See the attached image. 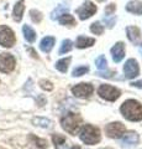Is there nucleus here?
I'll return each mask as SVG.
<instances>
[{
  "label": "nucleus",
  "instance_id": "aec40b11",
  "mask_svg": "<svg viewBox=\"0 0 142 149\" xmlns=\"http://www.w3.org/2000/svg\"><path fill=\"white\" fill-rule=\"evenodd\" d=\"M67 11H68V6L63 5V4H59V5L53 10L52 15H51V19H53V20H54V19H57V17H59V16H62V15H64V14H67Z\"/></svg>",
  "mask_w": 142,
  "mask_h": 149
},
{
  "label": "nucleus",
  "instance_id": "bb28decb",
  "mask_svg": "<svg viewBox=\"0 0 142 149\" xmlns=\"http://www.w3.org/2000/svg\"><path fill=\"white\" fill-rule=\"evenodd\" d=\"M89 71V68L86 66H79L73 70V76L74 77H79V76H83V74H85L86 72Z\"/></svg>",
  "mask_w": 142,
  "mask_h": 149
},
{
  "label": "nucleus",
  "instance_id": "2f4dec72",
  "mask_svg": "<svg viewBox=\"0 0 142 149\" xmlns=\"http://www.w3.org/2000/svg\"><path fill=\"white\" fill-rule=\"evenodd\" d=\"M115 9H116V5H115V4H110L109 6L105 8V13H106L108 15H111V14L115 11Z\"/></svg>",
  "mask_w": 142,
  "mask_h": 149
},
{
  "label": "nucleus",
  "instance_id": "7ed1b4c3",
  "mask_svg": "<svg viewBox=\"0 0 142 149\" xmlns=\"http://www.w3.org/2000/svg\"><path fill=\"white\" fill-rule=\"evenodd\" d=\"M61 124H62V128L66 132H68L69 134H75L82 124V118L80 116H78L75 113H68L64 117H62Z\"/></svg>",
  "mask_w": 142,
  "mask_h": 149
},
{
  "label": "nucleus",
  "instance_id": "393cba45",
  "mask_svg": "<svg viewBox=\"0 0 142 149\" xmlns=\"http://www.w3.org/2000/svg\"><path fill=\"white\" fill-rule=\"evenodd\" d=\"M95 65H97V67L98 70H106L108 67V61H106V58L104 57V56H99V57L95 60Z\"/></svg>",
  "mask_w": 142,
  "mask_h": 149
},
{
  "label": "nucleus",
  "instance_id": "ddd939ff",
  "mask_svg": "<svg viewBox=\"0 0 142 149\" xmlns=\"http://www.w3.org/2000/svg\"><path fill=\"white\" fill-rule=\"evenodd\" d=\"M126 32H127V37H129V40L131 41L132 44H135V45L140 44L141 35H140L139 27H136V26H127Z\"/></svg>",
  "mask_w": 142,
  "mask_h": 149
},
{
  "label": "nucleus",
  "instance_id": "f03ea898",
  "mask_svg": "<svg viewBox=\"0 0 142 149\" xmlns=\"http://www.w3.org/2000/svg\"><path fill=\"white\" fill-rule=\"evenodd\" d=\"M79 138L85 144H97L100 141V132L97 127L91 124H85L79 133Z\"/></svg>",
  "mask_w": 142,
  "mask_h": 149
},
{
  "label": "nucleus",
  "instance_id": "72a5a7b5",
  "mask_svg": "<svg viewBox=\"0 0 142 149\" xmlns=\"http://www.w3.org/2000/svg\"><path fill=\"white\" fill-rule=\"evenodd\" d=\"M72 149H80V147H78V146H74V147H72Z\"/></svg>",
  "mask_w": 142,
  "mask_h": 149
},
{
  "label": "nucleus",
  "instance_id": "dca6fc26",
  "mask_svg": "<svg viewBox=\"0 0 142 149\" xmlns=\"http://www.w3.org/2000/svg\"><path fill=\"white\" fill-rule=\"evenodd\" d=\"M126 10L131 14H135V15H142V1L136 0V1L127 3Z\"/></svg>",
  "mask_w": 142,
  "mask_h": 149
},
{
  "label": "nucleus",
  "instance_id": "c756f323",
  "mask_svg": "<svg viewBox=\"0 0 142 149\" xmlns=\"http://www.w3.org/2000/svg\"><path fill=\"white\" fill-rule=\"evenodd\" d=\"M30 138L32 139V141H35V143H37V146L40 148H46L47 147V143H46V141H43V139H40V138L35 137V136H31Z\"/></svg>",
  "mask_w": 142,
  "mask_h": 149
},
{
  "label": "nucleus",
  "instance_id": "cd10ccee",
  "mask_svg": "<svg viewBox=\"0 0 142 149\" xmlns=\"http://www.w3.org/2000/svg\"><path fill=\"white\" fill-rule=\"evenodd\" d=\"M30 15H31V19H32L34 22H40L41 20H42V14H41L38 10H31L30 11Z\"/></svg>",
  "mask_w": 142,
  "mask_h": 149
},
{
  "label": "nucleus",
  "instance_id": "9b49d317",
  "mask_svg": "<svg viewBox=\"0 0 142 149\" xmlns=\"http://www.w3.org/2000/svg\"><path fill=\"white\" fill-rule=\"evenodd\" d=\"M111 55H113V60L115 62H120L125 56V45L122 42H117L115 46L111 49Z\"/></svg>",
  "mask_w": 142,
  "mask_h": 149
},
{
  "label": "nucleus",
  "instance_id": "b1692460",
  "mask_svg": "<svg viewBox=\"0 0 142 149\" xmlns=\"http://www.w3.org/2000/svg\"><path fill=\"white\" fill-rule=\"evenodd\" d=\"M73 45H72V41L71 40H63L62 41V45H61V49H59V55H64L67 52H69L72 50Z\"/></svg>",
  "mask_w": 142,
  "mask_h": 149
},
{
  "label": "nucleus",
  "instance_id": "f257e3e1",
  "mask_svg": "<svg viewBox=\"0 0 142 149\" xmlns=\"http://www.w3.org/2000/svg\"><path fill=\"white\" fill-rule=\"evenodd\" d=\"M121 113L126 119L139 122L142 119V104L135 100H127L121 106Z\"/></svg>",
  "mask_w": 142,
  "mask_h": 149
},
{
  "label": "nucleus",
  "instance_id": "c85d7f7f",
  "mask_svg": "<svg viewBox=\"0 0 142 149\" xmlns=\"http://www.w3.org/2000/svg\"><path fill=\"white\" fill-rule=\"evenodd\" d=\"M40 86H41V88H43V90H46V91H52L53 90V85L49 81H46V80H41Z\"/></svg>",
  "mask_w": 142,
  "mask_h": 149
},
{
  "label": "nucleus",
  "instance_id": "39448f33",
  "mask_svg": "<svg viewBox=\"0 0 142 149\" xmlns=\"http://www.w3.org/2000/svg\"><path fill=\"white\" fill-rule=\"evenodd\" d=\"M15 65H16V60L11 54L4 52L0 55V72L10 73L14 71Z\"/></svg>",
  "mask_w": 142,
  "mask_h": 149
},
{
  "label": "nucleus",
  "instance_id": "4be33fe9",
  "mask_svg": "<svg viewBox=\"0 0 142 149\" xmlns=\"http://www.w3.org/2000/svg\"><path fill=\"white\" fill-rule=\"evenodd\" d=\"M59 24L73 26V25H75V20H74V17H73L72 15H69V14H64V15L59 16Z\"/></svg>",
  "mask_w": 142,
  "mask_h": 149
},
{
  "label": "nucleus",
  "instance_id": "6ab92c4d",
  "mask_svg": "<svg viewBox=\"0 0 142 149\" xmlns=\"http://www.w3.org/2000/svg\"><path fill=\"white\" fill-rule=\"evenodd\" d=\"M22 32H24V36L26 41H29V42H35L36 40V32L31 29V27L29 25H24V27H22Z\"/></svg>",
  "mask_w": 142,
  "mask_h": 149
},
{
  "label": "nucleus",
  "instance_id": "5701e85b",
  "mask_svg": "<svg viewBox=\"0 0 142 149\" xmlns=\"http://www.w3.org/2000/svg\"><path fill=\"white\" fill-rule=\"evenodd\" d=\"M32 122H34L35 125H38V127H42V128H49L51 127V120L46 119V118L36 117V118L32 119Z\"/></svg>",
  "mask_w": 142,
  "mask_h": 149
},
{
  "label": "nucleus",
  "instance_id": "4468645a",
  "mask_svg": "<svg viewBox=\"0 0 142 149\" xmlns=\"http://www.w3.org/2000/svg\"><path fill=\"white\" fill-rule=\"evenodd\" d=\"M54 42H56L54 37H52V36H46V37H43V39L41 40L40 49L42 50L43 52H49V51L53 49Z\"/></svg>",
  "mask_w": 142,
  "mask_h": 149
},
{
  "label": "nucleus",
  "instance_id": "6e6552de",
  "mask_svg": "<svg viewBox=\"0 0 142 149\" xmlns=\"http://www.w3.org/2000/svg\"><path fill=\"white\" fill-rule=\"evenodd\" d=\"M97 10H98V8H97V5H95L94 3L85 1L83 5L77 10V14L79 15L80 20H86V19H89L90 16H93L94 14L97 13Z\"/></svg>",
  "mask_w": 142,
  "mask_h": 149
},
{
  "label": "nucleus",
  "instance_id": "0eeeda50",
  "mask_svg": "<svg viewBox=\"0 0 142 149\" xmlns=\"http://www.w3.org/2000/svg\"><path fill=\"white\" fill-rule=\"evenodd\" d=\"M93 91L94 87L89 85V83H78V85H75L72 88L73 95L75 97H79V98H88L93 93Z\"/></svg>",
  "mask_w": 142,
  "mask_h": 149
},
{
  "label": "nucleus",
  "instance_id": "9d476101",
  "mask_svg": "<svg viewBox=\"0 0 142 149\" xmlns=\"http://www.w3.org/2000/svg\"><path fill=\"white\" fill-rule=\"evenodd\" d=\"M139 72H140V68H139V65H137L136 60H134V58L127 60L125 66H123L125 77L126 78H135L136 76H139Z\"/></svg>",
  "mask_w": 142,
  "mask_h": 149
},
{
  "label": "nucleus",
  "instance_id": "423d86ee",
  "mask_svg": "<svg viewBox=\"0 0 142 149\" xmlns=\"http://www.w3.org/2000/svg\"><path fill=\"white\" fill-rule=\"evenodd\" d=\"M98 95L106 101H116L120 97V91L110 85H102L98 90Z\"/></svg>",
  "mask_w": 142,
  "mask_h": 149
},
{
  "label": "nucleus",
  "instance_id": "f3484780",
  "mask_svg": "<svg viewBox=\"0 0 142 149\" xmlns=\"http://www.w3.org/2000/svg\"><path fill=\"white\" fill-rule=\"evenodd\" d=\"M95 44V40L91 37H85V36H79L75 41V46L78 49H85V47H90Z\"/></svg>",
  "mask_w": 142,
  "mask_h": 149
},
{
  "label": "nucleus",
  "instance_id": "a211bd4d",
  "mask_svg": "<svg viewBox=\"0 0 142 149\" xmlns=\"http://www.w3.org/2000/svg\"><path fill=\"white\" fill-rule=\"evenodd\" d=\"M52 142L54 144V147H56V149H67L66 138L63 136H61V134H53Z\"/></svg>",
  "mask_w": 142,
  "mask_h": 149
},
{
  "label": "nucleus",
  "instance_id": "20e7f679",
  "mask_svg": "<svg viewBox=\"0 0 142 149\" xmlns=\"http://www.w3.org/2000/svg\"><path fill=\"white\" fill-rule=\"evenodd\" d=\"M16 42V37L14 31L6 25L0 26V45L3 47H12Z\"/></svg>",
  "mask_w": 142,
  "mask_h": 149
},
{
  "label": "nucleus",
  "instance_id": "7c9ffc66",
  "mask_svg": "<svg viewBox=\"0 0 142 149\" xmlns=\"http://www.w3.org/2000/svg\"><path fill=\"white\" fill-rule=\"evenodd\" d=\"M104 21L106 22L108 27H113L114 25H115V21H116V19L114 17V16H111V17H109V16H105V17H104Z\"/></svg>",
  "mask_w": 142,
  "mask_h": 149
},
{
  "label": "nucleus",
  "instance_id": "473e14b6",
  "mask_svg": "<svg viewBox=\"0 0 142 149\" xmlns=\"http://www.w3.org/2000/svg\"><path fill=\"white\" fill-rule=\"evenodd\" d=\"M134 87H137V88H142V80H140V81H135V82H132L131 83Z\"/></svg>",
  "mask_w": 142,
  "mask_h": 149
},
{
  "label": "nucleus",
  "instance_id": "a878e982",
  "mask_svg": "<svg viewBox=\"0 0 142 149\" xmlns=\"http://www.w3.org/2000/svg\"><path fill=\"white\" fill-rule=\"evenodd\" d=\"M90 31L95 35H102L104 31V27L100 22H94V24H91V26H90Z\"/></svg>",
  "mask_w": 142,
  "mask_h": 149
},
{
  "label": "nucleus",
  "instance_id": "f704fd0d",
  "mask_svg": "<svg viewBox=\"0 0 142 149\" xmlns=\"http://www.w3.org/2000/svg\"><path fill=\"white\" fill-rule=\"evenodd\" d=\"M141 54H142V46H141Z\"/></svg>",
  "mask_w": 142,
  "mask_h": 149
},
{
  "label": "nucleus",
  "instance_id": "f8f14e48",
  "mask_svg": "<svg viewBox=\"0 0 142 149\" xmlns=\"http://www.w3.org/2000/svg\"><path fill=\"white\" fill-rule=\"evenodd\" d=\"M24 10H25V1L24 0H19L15 6H14V10H12V16H14V20L20 22L22 20V15H24Z\"/></svg>",
  "mask_w": 142,
  "mask_h": 149
},
{
  "label": "nucleus",
  "instance_id": "2eb2a0df",
  "mask_svg": "<svg viewBox=\"0 0 142 149\" xmlns=\"http://www.w3.org/2000/svg\"><path fill=\"white\" fill-rule=\"evenodd\" d=\"M121 141H122V144H127V146L136 144L137 142H139V134L135 133V132L123 133L121 136Z\"/></svg>",
  "mask_w": 142,
  "mask_h": 149
},
{
  "label": "nucleus",
  "instance_id": "412c9836",
  "mask_svg": "<svg viewBox=\"0 0 142 149\" xmlns=\"http://www.w3.org/2000/svg\"><path fill=\"white\" fill-rule=\"evenodd\" d=\"M69 62H71V57L59 60V61L56 63V68L58 70V71H61V72L64 73V72H67L68 66H69Z\"/></svg>",
  "mask_w": 142,
  "mask_h": 149
},
{
  "label": "nucleus",
  "instance_id": "1a4fd4ad",
  "mask_svg": "<svg viewBox=\"0 0 142 149\" xmlns=\"http://www.w3.org/2000/svg\"><path fill=\"white\" fill-rule=\"evenodd\" d=\"M105 130L110 138H121V136L125 133V125L120 122H113L106 125Z\"/></svg>",
  "mask_w": 142,
  "mask_h": 149
}]
</instances>
